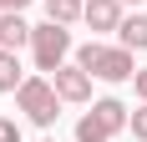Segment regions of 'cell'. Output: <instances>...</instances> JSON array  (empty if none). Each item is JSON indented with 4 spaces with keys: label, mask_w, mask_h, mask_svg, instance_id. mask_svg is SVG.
Returning a JSON list of instances; mask_svg holds the SVG:
<instances>
[{
    "label": "cell",
    "mask_w": 147,
    "mask_h": 142,
    "mask_svg": "<svg viewBox=\"0 0 147 142\" xmlns=\"http://www.w3.org/2000/svg\"><path fill=\"white\" fill-rule=\"evenodd\" d=\"M76 66L86 71V76H102V81H132L137 76V61L127 46H102V41H91L76 51Z\"/></svg>",
    "instance_id": "1"
},
{
    "label": "cell",
    "mask_w": 147,
    "mask_h": 142,
    "mask_svg": "<svg viewBox=\"0 0 147 142\" xmlns=\"http://www.w3.org/2000/svg\"><path fill=\"white\" fill-rule=\"evenodd\" d=\"M127 122H132V117H127V107H122L117 97H102L86 117H81V122H76V142H112Z\"/></svg>",
    "instance_id": "2"
},
{
    "label": "cell",
    "mask_w": 147,
    "mask_h": 142,
    "mask_svg": "<svg viewBox=\"0 0 147 142\" xmlns=\"http://www.w3.org/2000/svg\"><path fill=\"white\" fill-rule=\"evenodd\" d=\"M15 101H20V112H26L36 127H51L61 117V97H56V86L46 81V76H26L20 91H15Z\"/></svg>",
    "instance_id": "3"
},
{
    "label": "cell",
    "mask_w": 147,
    "mask_h": 142,
    "mask_svg": "<svg viewBox=\"0 0 147 142\" xmlns=\"http://www.w3.org/2000/svg\"><path fill=\"white\" fill-rule=\"evenodd\" d=\"M30 51H36V66L41 71H56L71 51V30L56 26V20H46V26H30Z\"/></svg>",
    "instance_id": "4"
},
{
    "label": "cell",
    "mask_w": 147,
    "mask_h": 142,
    "mask_svg": "<svg viewBox=\"0 0 147 142\" xmlns=\"http://www.w3.org/2000/svg\"><path fill=\"white\" fill-rule=\"evenodd\" d=\"M51 86H56V97H61V101H91V76L76 66V61H71V66L61 61V66L51 71Z\"/></svg>",
    "instance_id": "5"
},
{
    "label": "cell",
    "mask_w": 147,
    "mask_h": 142,
    "mask_svg": "<svg viewBox=\"0 0 147 142\" xmlns=\"http://www.w3.org/2000/svg\"><path fill=\"white\" fill-rule=\"evenodd\" d=\"M91 30H117L122 26V0H86V10H81Z\"/></svg>",
    "instance_id": "6"
},
{
    "label": "cell",
    "mask_w": 147,
    "mask_h": 142,
    "mask_svg": "<svg viewBox=\"0 0 147 142\" xmlns=\"http://www.w3.org/2000/svg\"><path fill=\"white\" fill-rule=\"evenodd\" d=\"M0 46H5V51L30 46V26L20 20V10H5V15H0Z\"/></svg>",
    "instance_id": "7"
},
{
    "label": "cell",
    "mask_w": 147,
    "mask_h": 142,
    "mask_svg": "<svg viewBox=\"0 0 147 142\" xmlns=\"http://www.w3.org/2000/svg\"><path fill=\"white\" fill-rule=\"evenodd\" d=\"M117 36H122V46H127V51H147V15H122Z\"/></svg>",
    "instance_id": "8"
},
{
    "label": "cell",
    "mask_w": 147,
    "mask_h": 142,
    "mask_svg": "<svg viewBox=\"0 0 147 142\" xmlns=\"http://www.w3.org/2000/svg\"><path fill=\"white\" fill-rule=\"evenodd\" d=\"M20 81H26V71H20V56L0 46V91H20Z\"/></svg>",
    "instance_id": "9"
},
{
    "label": "cell",
    "mask_w": 147,
    "mask_h": 142,
    "mask_svg": "<svg viewBox=\"0 0 147 142\" xmlns=\"http://www.w3.org/2000/svg\"><path fill=\"white\" fill-rule=\"evenodd\" d=\"M81 10H86V0H46V15H51L56 26H71V20H81Z\"/></svg>",
    "instance_id": "10"
},
{
    "label": "cell",
    "mask_w": 147,
    "mask_h": 142,
    "mask_svg": "<svg viewBox=\"0 0 147 142\" xmlns=\"http://www.w3.org/2000/svg\"><path fill=\"white\" fill-rule=\"evenodd\" d=\"M127 127L137 132V142H147V101H142V107H137V117H132V122H127Z\"/></svg>",
    "instance_id": "11"
},
{
    "label": "cell",
    "mask_w": 147,
    "mask_h": 142,
    "mask_svg": "<svg viewBox=\"0 0 147 142\" xmlns=\"http://www.w3.org/2000/svg\"><path fill=\"white\" fill-rule=\"evenodd\" d=\"M0 142H20V127H15L10 117H0Z\"/></svg>",
    "instance_id": "12"
},
{
    "label": "cell",
    "mask_w": 147,
    "mask_h": 142,
    "mask_svg": "<svg viewBox=\"0 0 147 142\" xmlns=\"http://www.w3.org/2000/svg\"><path fill=\"white\" fill-rule=\"evenodd\" d=\"M132 81H137V97L147 101V71H142V66H137V76H132Z\"/></svg>",
    "instance_id": "13"
},
{
    "label": "cell",
    "mask_w": 147,
    "mask_h": 142,
    "mask_svg": "<svg viewBox=\"0 0 147 142\" xmlns=\"http://www.w3.org/2000/svg\"><path fill=\"white\" fill-rule=\"evenodd\" d=\"M20 5H30V0H0V15H5V10H20Z\"/></svg>",
    "instance_id": "14"
},
{
    "label": "cell",
    "mask_w": 147,
    "mask_h": 142,
    "mask_svg": "<svg viewBox=\"0 0 147 142\" xmlns=\"http://www.w3.org/2000/svg\"><path fill=\"white\" fill-rule=\"evenodd\" d=\"M46 142H56V137H46Z\"/></svg>",
    "instance_id": "15"
}]
</instances>
